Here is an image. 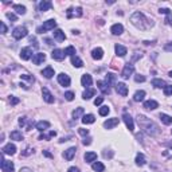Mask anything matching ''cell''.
<instances>
[{
	"label": "cell",
	"mask_w": 172,
	"mask_h": 172,
	"mask_svg": "<svg viewBox=\"0 0 172 172\" xmlns=\"http://www.w3.org/2000/svg\"><path fill=\"white\" fill-rule=\"evenodd\" d=\"M30 42H31V43H34V47H38V43H36V39H35V38H31V39H30Z\"/></svg>",
	"instance_id": "obj_59"
},
{
	"label": "cell",
	"mask_w": 172,
	"mask_h": 172,
	"mask_svg": "<svg viewBox=\"0 0 172 172\" xmlns=\"http://www.w3.org/2000/svg\"><path fill=\"white\" fill-rule=\"evenodd\" d=\"M97 86H98V89L102 91L104 94H110V86H108L105 82L102 81H98L97 82Z\"/></svg>",
	"instance_id": "obj_22"
},
{
	"label": "cell",
	"mask_w": 172,
	"mask_h": 172,
	"mask_svg": "<svg viewBox=\"0 0 172 172\" xmlns=\"http://www.w3.org/2000/svg\"><path fill=\"white\" fill-rule=\"evenodd\" d=\"M84 159H85L86 163H93L94 160L97 159V153H96V152H86Z\"/></svg>",
	"instance_id": "obj_24"
},
{
	"label": "cell",
	"mask_w": 172,
	"mask_h": 172,
	"mask_svg": "<svg viewBox=\"0 0 172 172\" xmlns=\"http://www.w3.org/2000/svg\"><path fill=\"white\" fill-rule=\"evenodd\" d=\"M55 26H57V22L54 20V19H50V20H47V22L43 23L41 27H38L36 32H39V34L47 32V31H50V30H54V28H55Z\"/></svg>",
	"instance_id": "obj_3"
},
{
	"label": "cell",
	"mask_w": 172,
	"mask_h": 172,
	"mask_svg": "<svg viewBox=\"0 0 172 172\" xmlns=\"http://www.w3.org/2000/svg\"><path fill=\"white\" fill-rule=\"evenodd\" d=\"M0 26H2V34H5V32H7V26H5L3 22L0 23Z\"/></svg>",
	"instance_id": "obj_54"
},
{
	"label": "cell",
	"mask_w": 172,
	"mask_h": 172,
	"mask_svg": "<svg viewBox=\"0 0 172 172\" xmlns=\"http://www.w3.org/2000/svg\"><path fill=\"white\" fill-rule=\"evenodd\" d=\"M164 94H165V96H172V85H165Z\"/></svg>",
	"instance_id": "obj_43"
},
{
	"label": "cell",
	"mask_w": 172,
	"mask_h": 172,
	"mask_svg": "<svg viewBox=\"0 0 172 172\" xmlns=\"http://www.w3.org/2000/svg\"><path fill=\"white\" fill-rule=\"evenodd\" d=\"M75 152H77V148H75V147H71V148H69L67 151H65V152H63L65 160H67V161L73 160V157H74V155H75Z\"/></svg>",
	"instance_id": "obj_14"
},
{
	"label": "cell",
	"mask_w": 172,
	"mask_h": 172,
	"mask_svg": "<svg viewBox=\"0 0 172 172\" xmlns=\"http://www.w3.org/2000/svg\"><path fill=\"white\" fill-rule=\"evenodd\" d=\"M116 90H117V93H118L120 96H122V97L128 96V86L125 85L124 82H118V84H116Z\"/></svg>",
	"instance_id": "obj_9"
},
{
	"label": "cell",
	"mask_w": 172,
	"mask_h": 172,
	"mask_svg": "<svg viewBox=\"0 0 172 172\" xmlns=\"http://www.w3.org/2000/svg\"><path fill=\"white\" fill-rule=\"evenodd\" d=\"M71 63H73V66H75V67H82V66H84L82 59L79 58V57H77V55L71 57Z\"/></svg>",
	"instance_id": "obj_31"
},
{
	"label": "cell",
	"mask_w": 172,
	"mask_h": 172,
	"mask_svg": "<svg viewBox=\"0 0 172 172\" xmlns=\"http://www.w3.org/2000/svg\"><path fill=\"white\" fill-rule=\"evenodd\" d=\"M170 77H171V78H172V71H170Z\"/></svg>",
	"instance_id": "obj_61"
},
{
	"label": "cell",
	"mask_w": 172,
	"mask_h": 172,
	"mask_svg": "<svg viewBox=\"0 0 172 172\" xmlns=\"http://www.w3.org/2000/svg\"><path fill=\"white\" fill-rule=\"evenodd\" d=\"M131 22L133 26H136L137 28H140V30H147L149 26H152L153 23L149 22L147 18H145V15L143 12H134L133 15L131 16Z\"/></svg>",
	"instance_id": "obj_2"
},
{
	"label": "cell",
	"mask_w": 172,
	"mask_h": 172,
	"mask_svg": "<svg viewBox=\"0 0 172 172\" xmlns=\"http://www.w3.org/2000/svg\"><path fill=\"white\" fill-rule=\"evenodd\" d=\"M14 170H15V167H14L12 161L2 159V171L3 172H14Z\"/></svg>",
	"instance_id": "obj_8"
},
{
	"label": "cell",
	"mask_w": 172,
	"mask_h": 172,
	"mask_svg": "<svg viewBox=\"0 0 172 172\" xmlns=\"http://www.w3.org/2000/svg\"><path fill=\"white\" fill-rule=\"evenodd\" d=\"M51 57H53V59H55V61H63L66 54H65V50H61V48H55V50L51 53Z\"/></svg>",
	"instance_id": "obj_10"
},
{
	"label": "cell",
	"mask_w": 172,
	"mask_h": 172,
	"mask_svg": "<svg viewBox=\"0 0 172 172\" xmlns=\"http://www.w3.org/2000/svg\"><path fill=\"white\" fill-rule=\"evenodd\" d=\"M65 54H66V55H71V57H74V55H75V48H74L73 46H69V47L65 50Z\"/></svg>",
	"instance_id": "obj_40"
},
{
	"label": "cell",
	"mask_w": 172,
	"mask_h": 172,
	"mask_svg": "<svg viewBox=\"0 0 172 172\" xmlns=\"http://www.w3.org/2000/svg\"><path fill=\"white\" fill-rule=\"evenodd\" d=\"M45 61H46V55H45L43 53H36L35 55L32 57L34 65H41V63H43Z\"/></svg>",
	"instance_id": "obj_15"
},
{
	"label": "cell",
	"mask_w": 172,
	"mask_h": 172,
	"mask_svg": "<svg viewBox=\"0 0 172 172\" xmlns=\"http://www.w3.org/2000/svg\"><path fill=\"white\" fill-rule=\"evenodd\" d=\"M109 112H110L109 106H101L100 108V116H108Z\"/></svg>",
	"instance_id": "obj_41"
},
{
	"label": "cell",
	"mask_w": 172,
	"mask_h": 172,
	"mask_svg": "<svg viewBox=\"0 0 172 172\" xmlns=\"http://www.w3.org/2000/svg\"><path fill=\"white\" fill-rule=\"evenodd\" d=\"M84 114V108H77L73 112V117H74V120H77V118H79V117Z\"/></svg>",
	"instance_id": "obj_39"
},
{
	"label": "cell",
	"mask_w": 172,
	"mask_h": 172,
	"mask_svg": "<svg viewBox=\"0 0 172 172\" xmlns=\"http://www.w3.org/2000/svg\"><path fill=\"white\" fill-rule=\"evenodd\" d=\"M15 152H16V147L14 144H11V143L3 147V153L4 155H15Z\"/></svg>",
	"instance_id": "obj_18"
},
{
	"label": "cell",
	"mask_w": 172,
	"mask_h": 172,
	"mask_svg": "<svg viewBox=\"0 0 172 172\" xmlns=\"http://www.w3.org/2000/svg\"><path fill=\"white\" fill-rule=\"evenodd\" d=\"M28 31L26 27H22V26H19V27L14 28V32H12V36L16 39V41H20V39H23L24 36H27Z\"/></svg>",
	"instance_id": "obj_4"
},
{
	"label": "cell",
	"mask_w": 172,
	"mask_h": 172,
	"mask_svg": "<svg viewBox=\"0 0 172 172\" xmlns=\"http://www.w3.org/2000/svg\"><path fill=\"white\" fill-rule=\"evenodd\" d=\"M67 172H81V171H79L77 167H70V168H69V171H67Z\"/></svg>",
	"instance_id": "obj_58"
},
{
	"label": "cell",
	"mask_w": 172,
	"mask_h": 172,
	"mask_svg": "<svg viewBox=\"0 0 172 172\" xmlns=\"http://www.w3.org/2000/svg\"><path fill=\"white\" fill-rule=\"evenodd\" d=\"M47 128H50V122H48V121H39V122H36V129H38V131L43 132V131H46Z\"/></svg>",
	"instance_id": "obj_30"
},
{
	"label": "cell",
	"mask_w": 172,
	"mask_h": 172,
	"mask_svg": "<svg viewBox=\"0 0 172 172\" xmlns=\"http://www.w3.org/2000/svg\"><path fill=\"white\" fill-rule=\"evenodd\" d=\"M137 121H139V125L141 127L143 131H144L145 133H148L149 136H156V134L160 133L159 127H157L151 118H148V117L143 116V114H139V116H137Z\"/></svg>",
	"instance_id": "obj_1"
},
{
	"label": "cell",
	"mask_w": 172,
	"mask_h": 172,
	"mask_svg": "<svg viewBox=\"0 0 172 172\" xmlns=\"http://www.w3.org/2000/svg\"><path fill=\"white\" fill-rule=\"evenodd\" d=\"M160 120H161V122H163V124H165V125L172 124V117L168 116V114H165V113L160 114Z\"/></svg>",
	"instance_id": "obj_32"
},
{
	"label": "cell",
	"mask_w": 172,
	"mask_h": 172,
	"mask_svg": "<svg viewBox=\"0 0 172 172\" xmlns=\"http://www.w3.org/2000/svg\"><path fill=\"white\" fill-rule=\"evenodd\" d=\"M102 101H104V97H97V98L94 100V105H96V106H98V105L102 104Z\"/></svg>",
	"instance_id": "obj_49"
},
{
	"label": "cell",
	"mask_w": 172,
	"mask_h": 172,
	"mask_svg": "<svg viewBox=\"0 0 172 172\" xmlns=\"http://www.w3.org/2000/svg\"><path fill=\"white\" fill-rule=\"evenodd\" d=\"M110 32L113 34V35H121V34L124 32V27H122V24H120V23L113 24L110 28Z\"/></svg>",
	"instance_id": "obj_16"
},
{
	"label": "cell",
	"mask_w": 172,
	"mask_h": 172,
	"mask_svg": "<svg viewBox=\"0 0 172 172\" xmlns=\"http://www.w3.org/2000/svg\"><path fill=\"white\" fill-rule=\"evenodd\" d=\"M14 11H15L16 14H19V15H24L26 14V7L24 5H20V4H15L14 5Z\"/></svg>",
	"instance_id": "obj_37"
},
{
	"label": "cell",
	"mask_w": 172,
	"mask_h": 172,
	"mask_svg": "<svg viewBox=\"0 0 172 172\" xmlns=\"http://www.w3.org/2000/svg\"><path fill=\"white\" fill-rule=\"evenodd\" d=\"M136 55H133V58H132V62H134V61H137L139 58H141V54H139V53H134Z\"/></svg>",
	"instance_id": "obj_55"
},
{
	"label": "cell",
	"mask_w": 172,
	"mask_h": 172,
	"mask_svg": "<svg viewBox=\"0 0 172 172\" xmlns=\"http://www.w3.org/2000/svg\"><path fill=\"white\" fill-rule=\"evenodd\" d=\"M81 84L82 86H85L86 89L89 88V86H91V84H93V79H91V75H89V74H84L81 78Z\"/></svg>",
	"instance_id": "obj_19"
},
{
	"label": "cell",
	"mask_w": 172,
	"mask_h": 172,
	"mask_svg": "<svg viewBox=\"0 0 172 172\" xmlns=\"http://www.w3.org/2000/svg\"><path fill=\"white\" fill-rule=\"evenodd\" d=\"M144 108L147 109V110H155L156 108H159V104H157L155 100H149V101L144 102Z\"/></svg>",
	"instance_id": "obj_21"
},
{
	"label": "cell",
	"mask_w": 172,
	"mask_h": 172,
	"mask_svg": "<svg viewBox=\"0 0 172 172\" xmlns=\"http://www.w3.org/2000/svg\"><path fill=\"white\" fill-rule=\"evenodd\" d=\"M91 57H93V59H96V61H100V59H102V57H104V50H102L101 47L94 48V50L91 51Z\"/></svg>",
	"instance_id": "obj_17"
},
{
	"label": "cell",
	"mask_w": 172,
	"mask_h": 172,
	"mask_svg": "<svg viewBox=\"0 0 172 172\" xmlns=\"http://www.w3.org/2000/svg\"><path fill=\"white\" fill-rule=\"evenodd\" d=\"M26 121H27V117H20V118H19V125H20V127H24Z\"/></svg>",
	"instance_id": "obj_52"
},
{
	"label": "cell",
	"mask_w": 172,
	"mask_h": 172,
	"mask_svg": "<svg viewBox=\"0 0 172 172\" xmlns=\"http://www.w3.org/2000/svg\"><path fill=\"white\" fill-rule=\"evenodd\" d=\"M22 79H26V81H30V82H34V77H31L30 74H22L20 75Z\"/></svg>",
	"instance_id": "obj_45"
},
{
	"label": "cell",
	"mask_w": 172,
	"mask_h": 172,
	"mask_svg": "<svg viewBox=\"0 0 172 172\" xmlns=\"http://www.w3.org/2000/svg\"><path fill=\"white\" fill-rule=\"evenodd\" d=\"M82 143H84V145H90L91 144V139L90 137H88V139H85Z\"/></svg>",
	"instance_id": "obj_56"
},
{
	"label": "cell",
	"mask_w": 172,
	"mask_h": 172,
	"mask_svg": "<svg viewBox=\"0 0 172 172\" xmlns=\"http://www.w3.org/2000/svg\"><path fill=\"white\" fill-rule=\"evenodd\" d=\"M65 98L67 100V101H73V100H74V93H73V91H66V93H65Z\"/></svg>",
	"instance_id": "obj_44"
},
{
	"label": "cell",
	"mask_w": 172,
	"mask_h": 172,
	"mask_svg": "<svg viewBox=\"0 0 172 172\" xmlns=\"http://www.w3.org/2000/svg\"><path fill=\"white\" fill-rule=\"evenodd\" d=\"M136 164L140 165V167L145 164V156L143 153H137V156H136Z\"/></svg>",
	"instance_id": "obj_38"
},
{
	"label": "cell",
	"mask_w": 172,
	"mask_h": 172,
	"mask_svg": "<svg viewBox=\"0 0 172 172\" xmlns=\"http://www.w3.org/2000/svg\"><path fill=\"white\" fill-rule=\"evenodd\" d=\"M133 71H134V66L132 65V63H127L124 66V69H122V73H121V77L124 79H128L129 77L133 74Z\"/></svg>",
	"instance_id": "obj_5"
},
{
	"label": "cell",
	"mask_w": 172,
	"mask_h": 172,
	"mask_svg": "<svg viewBox=\"0 0 172 172\" xmlns=\"http://www.w3.org/2000/svg\"><path fill=\"white\" fill-rule=\"evenodd\" d=\"M165 24H168V26H172V12L170 14H167V18H165Z\"/></svg>",
	"instance_id": "obj_46"
},
{
	"label": "cell",
	"mask_w": 172,
	"mask_h": 172,
	"mask_svg": "<svg viewBox=\"0 0 172 172\" xmlns=\"http://www.w3.org/2000/svg\"><path fill=\"white\" fill-rule=\"evenodd\" d=\"M10 137H11V140H16V141H22L23 140V134H22V132H19V131L11 132Z\"/></svg>",
	"instance_id": "obj_29"
},
{
	"label": "cell",
	"mask_w": 172,
	"mask_h": 172,
	"mask_svg": "<svg viewBox=\"0 0 172 172\" xmlns=\"http://www.w3.org/2000/svg\"><path fill=\"white\" fill-rule=\"evenodd\" d=\"M118 122H120V120L117 118V117H113V118H108V121L104 122V127L106 128V129H112V128L116 127V125H118Z\"/></svg>",
	"instance_id": "obj_13"
},
{
	"label": "cell",
	"mask_w": 172,
	"mask_h": 172,
	"mask_svg": "<svg viewBox=\"0 0 172 172\" xmlns=\"http://www.w3.org/2000/svg\"><path fill=\"white\" fill-rule=\"evenodd\" d=\"M42 75L45 77V78H51V77L54 75V69L51 67V66H47L46 69H43Z\"/></svg>",
	"instance_id": "obj_25"
},
{
	"label": "cell",
	"mask_w": 172,
	"mask_h": 172,
	"mask_svg": "<svg viewBox=\"0 0 172 172\" xmlns=\"http://www.w3.org/2000/svg\"><path fill=\"white\" fill-rule=\"evenodd\" d=\"M91 168H93V171H96V172H102V171L105 170V165L102 164V163L97 161V163H93Z\"/></svg>",
	"instance_id": "obj_36"
},
{
	"label": "cell",
	"mask_w": 172,
	"mask_h": 172,
	"mask_svg": "<svg viewBox=\"0 0 172 172\" xmlns=\"http://www.w3.org/2000/svg\"><path fill=\"white\" fill-rule=\"evenodd\" d=\"M122 120H124L125 125H127V128L129 129V131L133 132L134 131V124H133V118L131 117V114L124 113V114H122Z\"/></svg>",
	"instance_id": "obj_6"
},
{
	"label": "cell",
	"mask_w": 172,
	"mask_h": 172,
	"mask_svg": "<svg viewBox=\"0 0 172 172\" xmlns=\"http://www.w3.org/2000/svg\"><path fill=\"white\" fill-rule=\"evenodd\" d=\"M48 136H50V137H54V136H57V132H55V131H51V132H50V134H48Z\"/></svg>",
	"instance_id": "obj_60"
},
{
	"label": "cell",
	"mask_w": 172,
	"mask_h": 172,
	"mask_svg": "<svg viewBox=\"0 0 172 172\" xmlns=\"http://www.w3.org/2000/svg\"><path fill=\"white\" fill-rule=\"evenodd\" d=\"M144 97H145V91L144 90H137L136 93H134V96H133V101L140 102V101L144 100Z\"/></svg>",
	"instance_id": "obj_28"
},
{
	"label": "cell",
	"mask_w": 172,
	"mask_h": 172,
	"mask_svg": "<svg viewBox=\"0 0 172 172\" xmlns=\"http://www.w3.org/2000/svg\"><path fill=\"white\" fill-rule=\"evenodd\" d=\"M73 16H78V18L79 16H82V8H77V10L74 11V14H71V15L67 16V18L70 19V18H73Z\"/></svg>",
	"instance_id": "obj_42"
},
{
	"label": "cell",
	"mask_w": 172,
	"mask_h": 172,
	"mask_svg": "<svg viewBox=\"0 0 172 172\" xmlns=\"http://www.w3.org/2000/svg\"><path fill=\"white\" fill-rule=\"evenodd\" d=\"M94 96H96V90L91 89V88H88L84 91V94H82V98H84V100H90L91 97H94Z\"/></svg>",
	"instance_id": "obj_23"
},
{
	"label": "cell",
	"mask_w": 172,
	"mask_h": 172,
	"mask_svg": "<svg viewBox=\"0 0 172 172\" xmlns=\"http://www.w3.org/2000/svg\"><path fill=\"white\" fill-rule=\"evenodd\" d=\"M79 134H82V136H86V134H89V129H84V128H79L78 129Z\"/></svg>",
	"instance_id": "obj_51"
},
{
	"label": "cell",
	"mask_w": 172,
	"mask_h": 172,
	"mask_svg": "<svg viewBox=\"0 0 172 172\" xmlns=\"http://www.w3.org/2000/svg\"><path fill=\"white\" fill-rule=\"evenodd\" d=\"M171 133H172V129H171Z\"/></svg>",
	"instance_id": "obj_62"
},
{
	"label": "cell",
	"mask_w": 172,
	"mask_h": 172,
	"mask_svg": "<svg viewBox=\"0 0 172 172\" xmlns=\"http://www.w3.org/2000/svg\"><path fill=\"white\" fill-rule=\"evenodd\" d=\"M134 81H136V82H144L145 81V77L141 75V74H137V75L134 77Z\"/></svg>",
	"instance_id": "obj_48"
},
{
	"label": "cell",
	"mask_w": 172,
	"mask_h": 172,
	"mask_svg": "<svg viewBox=\"0 0 172 172\" xmlns=\"http://www.w3.org/2000/svg\"><path fill=\"white\" fill-rule=\"evenodd\" d=\"M116 53H117V55H120V57H125L127 55V53H128V50H127V47H124V46H121V45H116Z\"/></svg>",
	"instance_id": "obj_27"
},
{
	"label": "cell",
	"mask_w": 172,
	"mask_h": 172,
	"mask_svg": "<svg viewBox=\"0 0 172 172\" xmlns=\"http://www.w3.org/2000/svg\"><path fill=\"white\" fill-rule=\"evenodd\" d=\"M96 121V117L93 116V114H86V116L82 117V122L86 125V124H93V122Z\"/></svg>",
	"instance_id": "obj_33"
},
{
	"label": "cell",
	"mask_w": 172,
	"mask_h": 172,
	"mask_svg": "<svg viewBox=\"0 0 172 172\" xmlns=\"http://www.w3.org/2000/svg\"><path fill=\"white\" fill-rule=\"evenodd\" d=\"M58 82L61 84L62 86H65V88H67V86H70V77L67 75V74H65V73H61L58 75Z\"/></svg>",
	"instance_id": "obj_11"
},
{
	"label": "cell",
	"mask_w": 172,
	"mask_h": 172,
	"mask_svg": "<svg viewBox=\"0 0 172 172\" xmlns=\"http://www.w3.org/2000/svg\"><path fill=\"white\" fill-rule=\"evenodd\" d=\"M54 38H55L58 42H63L66 39V35L62 30H55L54 31Z\"/></svg>",
	"instance_id": "obj_26"
},
{
	"label": "cell",
	"mask_w": 172,
	"mask_h": 172,
	"mask_svg": "<svg viewBox=\"0 0 172 172\" xmlns=\"http://www.w3.org/2000/svg\"><path fill=\"white\" fill-rule=\"evenodd\" d=\"M31 57H32V50H31V47H23L20 51V58L23 61H28Z\"/></svg>",
	"instance_id": "obj_12"
},
{
	"label": "cell",
	"mask_w": 172,
	"mask_h": 172,
	"mask_svg": "<svg viewBox=\"0 0 172 172\" xmlns=\"http://www.w3.org/2000/svg\"><path fill=\"white\" fill-rule=\"evenodd\" d=\"M42 94H43V100H45L47 104H53V102L55 101L54 96L50 93V90H48L47 88H43V89H42Z\"/></svg>",
	"instance_id": "obj_7"
},
{
	"label": "cell",
	"mask_w": 172,
	"mask_h": 172,
	"mask_svg": "<svg viewBox=\"0 0 172 172\" xmlns=\"http://www.w3.org/2000/svg\"><path fill=\"white\" fill-rule=\"evenodd\" d=\"M51 7H53V3L48 2V0H45V2L39 3V11H41V12H46V11H48Z\"/></svg>",
	"instance_id": "obj_20"
},
{
	"label": "cell",
	"mask_w": 172,
	"mask_h": 172,
	"mask_svg": "<svg viewBox=\"0 0 172 172\" xmlns=\"http://www.w3.org/2000/svg\"><path fill=\"white\" fill-rule=\"evenodd\" d=\"M159 12H160V14H165V15H167V14L171 12V10H168V8H160Z\"/></svg>",
	"instance_id": "obj_53"
},
{
	"label": "cell",
	"mask_w": 172,
	"mask_h": 172,
	"mask_svg": "<svg viewBox=\"0 0 172 172\" xmlns=\"http://www.w3.org/2000/svg\"><path fill=\"white\" fill-rule=\"evenodd\" d=\"M7 18L10 19V20H12V22H16V19H18L16 18V15H14V14H11V12L7 14Z\"/></svg>",
	"instance_id": "obj_50"
},
{
	"label": "cell",
	"mask_w": 172,
	"mask_h": 172,
	"mask_svg": "<svg viewBox=\"0 0 172 172\" xmlns=\"http://www.w3.org/2000/svg\"><path fill=\"white\" fill-rule=\"evenodd\" d=\"M114 81H116V75H114L113 73H108L106 77H105V84H106L108 86H110Z\"/></svg>",
	"instance_id": "obj_34"
},
{
	"label": "cell",
	"mask_w": 172,
	"mask_h": 172,
	"mask_svg": "<svg viewBox=\"0 0 172 172\" xmlns=\"http://www.w3.org/2000/svg\"><path fill=\"white\" fill-rule=\"evenodd\" d=\"M152 86H155V88H165V82L160 78H155L152 79Z\"/></svg>",
	"instance_id": "obj_35"
},
{
	"label": "cell",
	"mask_w": 172,
	"mask_h": 172,
	"mask_svg": "<svg viewBox=\"0 0 172 172\" xmlns=\"http://www.w3.org/2000/svg\"><path fill=\"white\" fill-rule=\"evenodd\" d=\"M10 104H11V105L19 104V98H16L15 96H11V97H10Z\"/></svg>",
	"instance_id": "obj_47"
},
{
	"label": "cell",
	"mask_w": 172,
	"mask_h": 172,
	"mask_svg": "<svg viewBox=\"0 0 172 172\" xmlns=\"http://www.w3.org/2000/svg\"><path fill=\"white\" fill-rule=\"evenodd\" d=\"M164 50L165 51H172V42L170 43V45H165L164 46Z\"/></svg>",
	"instance_id": "obj_57"
}]
</instances>
